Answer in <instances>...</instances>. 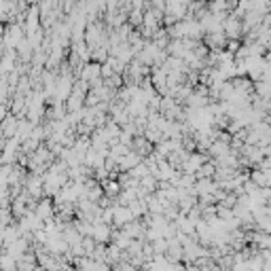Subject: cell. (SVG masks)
<instances>
[{
    "instance_id": "cell-1",
    "label": "cell",
    "mask_w": 271,
    "mask_h": 271,
    "mask_svg": "<svg viewBox=\"0 0 271 271\" xmlns=\"http://www.w3.org/2000/svg\"><path fill=\"white\" fill-rule=\"evenodd\" d=\"M240 19H237L235 15L233 17H225V22H223V30L227 32V34L231 36V38H235L237 34H240Z\"/></svg>"
},
{
    "instance_id": "cell-2",
    "label": "cell",
    "mask_w": 271,
    "mask_h": 271,
    "mask_svg": "<svg viewBox=\"0 0 271 271\" xmlns=\"http://www.w3.org/2000/svg\"><path fill=\"white\" fill-rule=\"evenodd\" d=\"M98 74H100V68L98 66H87L85 70H83V79H85V81H91Z\"/></svg>"
}]
</instances>
